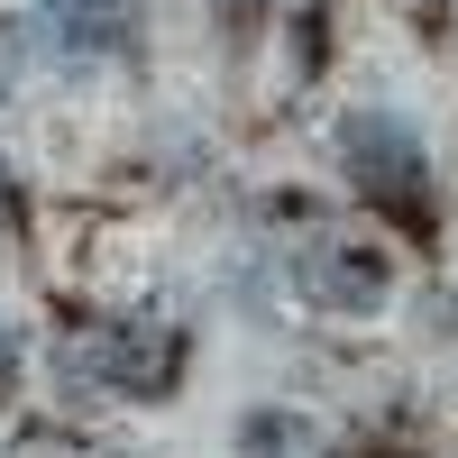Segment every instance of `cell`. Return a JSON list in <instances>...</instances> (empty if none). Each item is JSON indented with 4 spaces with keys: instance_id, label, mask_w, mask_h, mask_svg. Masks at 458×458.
I'll return each mask as SVG.
<instances>
[{
    "instance_id": "6da1fadb",
    "label": "cell",
    "mask_w": 458,
    "mask_h": 458,
    "mask_svg": "<svg viewBox=\"0 0 458 458\" xmlns=\"http://www.w3.org/2000/svg\"><path fill=\"white\" fill-rule=\"evenodd\" d=\"M165 367H174V349H165L157 330H92V339H64V376L110 386V394H157Z\"/></svg>"
},
{
    "instance_id": "7a4b0ae2",
    "label": "cell",
    "mask_w": 458,
    "mask_h": 458,
    "mask_svg": "<svg viewBox=\"0 0 458 458\" xmlns=\"http://www.w3.org/2000/svg\"><path fill=\"white\" fill-rule=\"evenodd\" d=\"M302 293L330 302V312H367V302L386 293V257L358 248V239H312L302 248Z\"/></svg>"
},
{
    "instance_id": "3957f363",
    "label": "cell",
    "mask_w": 458,
    "mask_h": 458,
    "mask_svg": "<svg viewBox=\"0 0 458 458\" xmlns=\"http://www.w3.org/2000/svg\"><path fill=\"white\" fill-rule=\"evenodd\" d=\"M349 157H358V183H367V193L376 202H422V147H412L394 120H358L349 129Z\"/></svg>"
},
{
    "instance_id": "277c9868",
    "label": "cell",
    "mask_w": 458,
    "mask_h": 458,
    "mask_svg": "<svg viewBox=\"0 0 458 458\" xmlns=\"http://www.w3.org/2000/svg\"><path fill=\"white\" fill-rule=\"evenodd\" d=\"M37 19H47L64 47H110V37H120V0H37Z\"/></svg>"
},
{
    "instance_id": "5b68a950",
    "label": "cell",
    "mask_w": 458,
    "mask_h": 458,
    "mask_svg": "<svg viewBox=\"0 0 458 458\" xmlns=\"http://www.w3.org/2000/svg\"><path fill=\"white\" fill-rule=\"evenodd\" d=\"M248 449H266V458H302V431H284V422H257V431H248Z\"/></svg>"
},
{
    "instance_id": "8992f818",
    "label": "cell",
    "mask_w": 458,
    "mask_h": 458,
    "mask_svg": "<svg viewBox=\"0 0 458 458\" xmlns=\"http://www.w3.org/2000/svg\"><path fill=\"white\" fill-rule=\"evenodd\" d=\"M10 367H19V330L0 321V376H10Z\"/></svg>"
}]
</instances>
